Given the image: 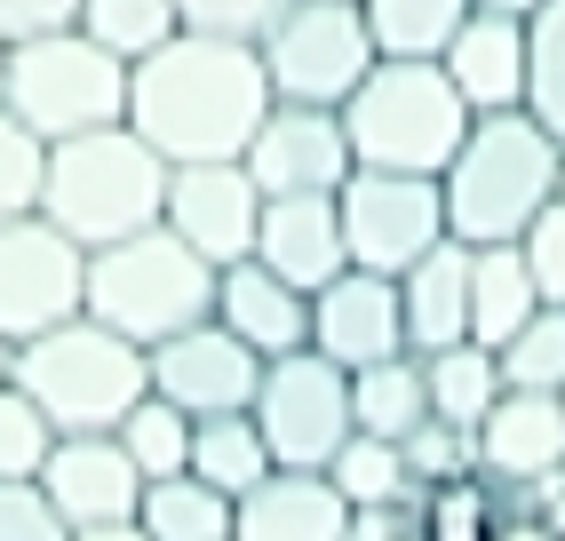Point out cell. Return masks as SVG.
<instances>
[{
  "instance_id": "cell-38",
  "label": "cell",
  "mask_w": 565,
  "mask_h": 541,
  "mask_svg": "<svg viewBox=\"0 0 565 541\" xmlns=\"http://www.w3.org/2000/svg\"><path fill=\"white\" fill-rule=\"evenodd\" d=\"M0 541H72L41 478H0Z\"/></svg>"
},
{
  "instance_id": "cell-44",
  "label": "cell",
  "mask_w": 565,
  "mask_h": 541,
  "mask_svg": "<svg viewBox=\"0 0 565 541\" xmlns=\"http://www.w3.org/2000/svg\"><path fill=\"white\" fill-rule=\"evenodd\" d=\"M470 9H494V17H534L542 0H470Z\"/></svg>"
},
{
  "instance_id": "cell-6",
  "label": "cell",
  "mask_w": 565,
  "mask_h": 541,
  "mask_svg": "<svg viewBox=\"0 0 565 541\" xmlns=\"http://www.w3.org/2000/svg\"><path fill=\"white\" fill-rule=\"evenodd\" d=\"M81 311L152 351V342H168V335H183L192 319L215 311V263L192 255L168 223L128 231V240L88 255V303Z\"/></svg>"
},
{
  "instance_id": "cell-22",
  "label": "cell",
  "mask_w": 565,
  "mask_h": 541,
  "mask_svg": "<svg viewBox=\"0 0 565 541\" xmlns=\"http://www.w3.org/2000/svg\"><path fill=\"white\" fill-rule=\"evenodd\" d=\"M398 311H406V351H446V342H470V247L446 231V240L398 270Z\"/></svg>"
},
{
  "instance_id": "cell-26",
  "label": "cell",
  "mask_w": 565,
  "mask_h": 541,
  "mask_svg": "<svg viewBox=\"0 0 565 541\" xmlns=\"http://www.w3.org/2000/svg\"><path fill=\"white\" fill-rule=\"evenodd\" d=\"M279 462H271V446H263V431H255V414H207V422H192V478H207L215 494H247L255 478H271Z\"/></svg>"
},
{
  "instance_id": "cell-19",
  "label": "cell",
  "mask_w": 565,
  "mask_h": 541,
  "mask_svg": "<svg viewBox=\"0 0 565 541\" xmlns=\"http://www.w3.org/2000/svg\"><path fill=\"white\" fill-rule=\"evenodd\" d=\"M255 263H271L279 279H295L303 295H319L334 270H351V247H343V208H334V191H287V200H263V223H255Z\"/></svg>"
},
{
  "instance_id": "cell-24",
  "label": "cell",
  "mask_w": 565,
  "mask_h": 541,
  "mask_svg": "<svg viewBox=\"0 0 565 541\" xmlns=\"http://www.w3.org/2000/svg\"><path fill=\"white\" fill-rule=\"evenodd\" d=\"M351 422L374 438H406L414 422H430V374H423V351H391L351 374Z\"/></svg>"
},
{
  "instance_id": "cell-33",
  "label": "cell",
  "mask_w": 565,
  "mask_h": 541,
  "mask_svg": "<svg viewBox=\"0 0 565 541\" xmlns=\"http://www.w3.org/2000/svg\"><path fill=\"white\" fill-rule=\"evenodd\" d=\"M327 478H334V494H343L351 510H366V501H406V494H414L398 438H374V431H351L343 446H334Z\"/></svg>"
},
{
  "instance_id": "cell-43",
  "label": "cell",
  "mask_w": 565,
  "mask_h": 541,
  "mask_svg": "<svg viewBox=\"0 0 565 541\" xmlns=\"http://www.w3.org/2000/svg\"><path fill=\"white\" fill-rule=\"evenodd\" d=\"M72 541H152V533H143L136 518H111V526H81Z\"/></svg>"
},
{
  "instance_id": "cell-23",
  "label": "cell",
  "mask_w": 565,
  "mask_h": 541,
  "mask_svg": "<svg viewBox=\"0 0 565 541\" xmlns=\"http://www.w3.org/2000/svg\"><path fill=\"white\" fill-rule=\"evenodd\" d=\"M542 311V287L534 270H525L518 240L502 247H470V342H486V351H502V342Z\"/></svg>"
},
{
  "instance_id": "cell-18",
  "label": "cell",
  "mask_w": 565,
  "mask_h": 541,
  "mask_svg": "<svg viewBox=\"0 0 565 541\" xmlns=\"http://www.w3.org/2000/svg\"><path fill=\"white\" fill-rule=\"evenodd\" d=\"M207 319H223L255 359H287V351H303V342H311V295L295 279H279L271 263L239 255V263L215 270V311Z\"/></svg>"
},
{
  "instance_id": "cell-9",
  "label": "cell",
  "mask_w": 565,
  "mask_h": 541,
  "mask_svg": "<svg viewBox=\"0 0 565 541\" xmlns=\"http://www.w3.org/2000/svg\"><path fill=\"white\" fill-rule=\"evenodd\" d=\"M255 431L271 446L279 470H327L334 446H343L359 422H351V374L319 359L311 342L287 359H263V382H255Z\"/></svg>"
},
{
  "instance_id": "cell-14",
  "label": "cell",
  "mask_w": 565,
  "mask_h": 541,
  "mask_svg": "<svg viewBox=\"0 0 565 541\" xmlns=\"http://www.w3.org/2000/svg\"><path fill=\"white\" fill-rule=\"evenodd\" d=\"M168 231L192 255H207L215 270L255 255V223H263V191L239 160H183L168 168Z\"/></svg>"
},
{
  "instance_id": "cell-4",
  "label": "cell",
  "mask_w": 565,
  "mask_h": 541,
  "mask_svg": "<svg viewBox=\"0 0 565 541\" xmlns=\"http://www.w3.org/2000/svg\"><path fill=\"white\" fill-rule=\"evenodd\" d=\"M470 120L478 112L455 96L438 56H374V72L343 96L351 160L359 168H398V176H446Z\"/></svg>"
},
{
  "instance_id": "cell-27",
  "label": "cell",
  "mask_w": 565,
  "mask_h": 541,
  "mask_svg": "<svg viewBox=\"0 0 565 541\" xmlns=\"http://www.w3.org/2000/svg\"><path fill=\"white\" fill-rule=\"evenodd\" d=\"M502 501H510V486L486 478L478 462H470V470H455V478H438V486L414 494V510H423V541H494Z\"/></svg>"
},
{
  "instance_id": "cell-36",
  "label": "cell",
  "mask_w": 565,
  "mask_h": 541,
  "mask_svg": "<svg viewBox=\"0 0 565 541\" xmlns=\"http://www.w3.org/2000/svg\"><path fill=\"white\" fill-rule=\"evenodd\" d=\"M56 422L32 406V391L0 382V478H41V462L56 454Z\"/></svg>"
},
{
  "instance_id": "cell-5",
  "label": "cell",
  "mask_w": 565,
  "mask_h": 541,
  "mask_svg": "<svg viewBox=\"0 0 565 541\" xmlns=\"http://www.w3.org/2000/svg\"><path fill=\"white\" fill-rule=\"evenodd\" d=\"M9 382L32 391L56 431H120V414L152 391V367H143V342L111 335L104 319H64L49 335H32L9 351Z\"/></svg>"
},
{
  "instance_id": "cell-12",
  "label": "cell",
  "mask_w": 565,
  "mask_h": 541,
  "mask_svg": "<svg viewBox=\"0 0 565 541\" xmlns=\"http://www.w3.org/2000/svg\"><path fill=\"white\" fill-rule=\"evenodd\" d=\"M239 168L255 176L263 200H287V191H343V176L359 168L351 160V136H343V112L334 104H279L255 120Z\"/></svg>"
},
{
  "instance_id": "cell-2",
  "label": "cell",
  "mask_w": 565,
  "mask_h": 541,
  "mask_svg": "<svg viewBox=\"0 0 565 541\" xmlns=\"http://www.w3.org/2000/svg\"><path fill=\"white\" fill-rule=\"evenodd\" d=\"M557 168L565 144L534 120V112H478L470 136L455 144L438 191H446V231L462 247H502L557 200Z\"/></svg>"
},
{
  "instance_id": "cell-28",
  "label": "cell",
  "mask_w": 565,
  "mask_h": 541,
  "mask_svg": "<svg viewBox=\"0 0 565 541\" xmlns=\"http://www.w3.org/2000/svg\"><path fill=\"white\" fill-rule=\"evenodd\" d=\"M423 374H430V414L455 422V431H478L486 406L502 399V367L486 342H446V351L423 359Z\"/></svg>"
},
{
  "instance_id": "cell-1",
  "label": "cell",
  "mask_w": 565,
  "mask_h": 541,
  "mask_svg": "<svg viewBox=\"0 0 565 541\" xmlns=\"http://www.w3.org/2000/svg\"><path fill=\"white\" fill-rule=\"evenodd\" d=\"M263 112H271V81H263L255 41L175 32L168 49L128 64V128L152 144L168 168H183V160H239Z\"/></svg>"
},
{
  "instance_id": "cell-32",
  "label": "cell",
  "mask_w": 565,
  "mask_h": 541,
  "mask_svg": "<svg viewBox=\"0 0 565 541\" xmlns=\"http://www.w3.org/2000/svg\"><path fill=\"white\" fill-rule=\"evenodd\" d=\"M525 112L565 144V0L525 17Z\"/></svg>"
},
{
  "instance_id": "cell-20",
  "label": "cell",
  "mask_w": 565,
  "mask_h": 541,
  "mask_svg": "<svg viewBox=\"0 0 565 541\" xmlns=\"http://www.w3.org/2000/svg\"><path fill=\"white\" fill-rule=\"evenodd\" d=\"M351 501L327 470H271L232 501V541H343Z\"/></svg>"
},
{
  "instance_id": "cell-25",
  "label": "cell",
  "mask_w": 565,
  "mask_h": 541,
  "mask_svg": "<svg viewBox=\"0 0 565 541\" xmlns=\"http://www.w3.org/2000/svg\"><path fill=\"white\" fill-rule=\"evenodd\" d=\"M136 526L152 541H232V494H215L207 478L175 470V478H143Z\"/></svg>"
},
{
  "instance_id": "cell-42",
  "label": "cell",
  "mask_w": 565,
  "mask_h": 541,
  "mask_svg": "<svg viewBox=\"0 0 565 541\" xmlns=\"http://www.w3.org/2000/svg\"><path fill=\"white\" fill-rule=\"evenodd\" d=\"M64 24H81V0H0V41H32Z\"/></svg>"
},
{
  "instance_id": "cell-46",
  "label": "cell",
  "mask_w": 565,
  "mask_h": 541,
  "mask_svg": "<svg viewBox=\"0 0 565 541\" xmlns=\"http://www.w3.org/2000/svg\"><path fill=\"white\" fill-rule=\"evenodd\" d=\"M0 72H9V41H0Z\"/></svg>"
},
{
  "instance_id": "cell-34",
  "label": "cell",
  "mask_w": 565,
  "mask_h": 541,
  "mask_svg": "<svg viewBox=\"0 0 565 541\" xmlns=\"http://www.w3.org/2000/svg\"><path fill=\"white\" fill-rule=\"evenodd\" d=\"M494 367H502V391H557L565 382V311L557 303H542V311L502 342Z\"/></svg>"
},
{
  "instance_id": "cell-29",
  "label": "cell",
  "mask_w": 565,
  "mask_h": 541,
  "mask_svg": "<svg viewBox=\"0 0 565 541\" xmlns=\"http://www.w3.org/2000/svg\"><path fill=\"white\" fill-rule=\"evenodd\" d=\"M359 9L374 32V56H446L470 0H359Z\"/></svg>"
},
{
  "instance_id": "cell-41",
  "label": "cell",
  "mask_w": 565,
  "mask_h": 541,
  "mask_svg": "<svg viewBox=\"0 0 565 541\" xmlns=\"http://www.w3.org/2000/svg\"><path fill=\"white\" fill-rule=\"evenodd\" d=\"M343 541H423V510L406 501H366V510H351V533Z\"/></svg>"
},
{
  "instance_id": "cell-40",
  "label": "cell",
  "mask_w": 565,
  "mask_h": 541,
  "mask_svg": "<svg viewBox=\"0 0 565 541\" xmlns=\"http://www.w3.org/2000/svg\"><path fill=\"white\" fill-rule=\"evenodd\" d=\"M287 0H175L183 32H223V41H255Z\"/></svg>"
},
{
  "instance_id": "cell-13",
  "label": "cell",
  "mask_w": 565,
  "mask_h": 541,
  "mask_svg": "<svg viewBox=\"0 0 565 541\" xmlns=\"http://www.w3.org/2000/svg\"><path fill=\"white\" fill-rule=\"evenodd\" d=\"M143 367H152V391L175 399L192 422H207V414H247V406H255V382H263V359H255L223 319H192L183 335L152 342Z\"/></svg>"
},
{
  "instance_id": "cell-30",
  "label": "cell",
  "mask_w": 565,
  "mask_h": 541,
  "mask_svg": "<svg viewBox=\"0 0 565 541\" xmlns=\"http://www.w3.org/2000/svg\"><path fill=\"white\" fill-rule=\"evenodd\" d=\"M128 446V462L143 478H175V470H192V414H183L175 399H160V391H143L128 414H120V431H111Z\"/></svg>"
},
{
  "instance_id": "cell-3",
  "label": "cell",
  "mask_w": 565,
  "mask_h": 541,
  "mask_svg": "<svg viewBox=\"0 0 565 541\" xmlns=\"http://www.w3.org/2000/svg\"><path fill=\"white\" fill-rule=\"evenodd\" d=\"M41 215L64 231V240H81L88 255L128 240V231H152L168 215V160L128 120L64 136V144H49Z\"/></svg>"
},
{
  "instance_id": "cell-21",
  "label": "cell",
  "mask_w": 565,
  "mask_h": 541,
  "mask_svg": "<svg viewBox=\"0 0 565 541\" xmlns=\"http://www.w3.org/2000/svg\"><path fill=\"white\" fill-rule=\"evenodd\" d=\"M438 64H446V81H455V96L470 112H518L525 104V17L470 9Z\"/></svg>"
},
{
  "instance_id": "cell-48",
  "label": "cell",
  "mask_w": 565,
  "mask_h": 541,
  "mask_svg": "<svg viewBox=\"0 0 565 541\" xmlns=\"http://www.w3.org/2000/svg\"><path fill=\"white\" fill-rule=\"evenodd\" d=\"M557 399H565V382H557Z\"/></svg>"
},
{
  "instance_id": "cell-35",
  "label": "cell",
  "mask_w": 565,
  "mask_h": 541,
  "mask_svg": "<svg viewBox=\"0 0 565 541\" xmlns=\"http://www.w3.org/2000/svg\"><path fill=\"white\" fill-rule=\"evenodd\" d=\"M41 183H49V144L0 104V223L9 215H41Z\"/></svg>"
},
{
  "instance_id": "cell-11",
  "label": "cell",
  "mask_w": 565,
  "mask_h": 541,
  "mask_svg": "<svg viewBox=\"0 0 565 541\" xmlns=\"http://www.w3.org/2000/svg\"><path fill=\"white\" fill-rule=\"evenodd\" d=\"M88 303V247L64 240L49 215H9L0 223V342H32Z\"/></svg>"
},
{
  "instance_id": "cell-16",
  "label": "cell",
  "mask_w": 565,
  "mask_h": 541,
  "mask_svg": "<svg viewBox=\"0 0 565 541\" xmlns=\"http://www.w3.org/2000/svg\"><path fill=\"white\" fill-rule=\"evenodd\" d=\"M41 486H49V501L64 510L72 533H81V526H111V518H136V501H143V470L128 462V446L111 431H64L56 454L41 462Z\"/></svg>"
},
{
  "instance_id": "cell-39",
  "label": "cell",
  "mask_w": 565,
  "mask_h": 541,
  "mask_svg": "<svg viewBox=\"0 0 565 541\" xmlns=\"http://www.w3.org/2000/svg\"><path fill=\"white\" fill-rule=\"evenodd\" d=\"M518 255H525V270H534L542 303H557V311H565V200H550L534 223L518 231Z\"/></svg>"
},
{
  "instance_id": "cell-31",
  "label": "cell",
  "mask_w": 565,
  "mask_h": 541,
  "mask_svg": "<svg viewBox=\"0 0 565 541\" xmlns=\"http://www.w3.org/2000/svg\"><path fill=\"white\" fill-rule=\"evenodd\" d=\"M81 32L104 41L120 64H143L183 32V17H175V0H81Z\"/></svg>"
},
{
  "instance_id": "cell-10",
  "label": "cell",
  "mask_w": 565,
  "mask_h": 541,
  "mask_svg": "<svg viewBox=\"0 0 565 541\" xmlns=\"http://www.w3.org/2000/svg\"><path fill=\"white\" fill-rule=\"evenodd\" d=\"M343 247L359 270H383L398 279L406 263H423L438 240H446V191L438 176H398V168H351L343 191Z\"/></svg>"
},
{
  "instance_id": "cell-47",
  "label": "cell",
  "mask_w": 565,
  "mask_h": 541,
  "mask_svg": "<svg viewBox=\"0 0 565 541\" xmlns=\"http://www.w3.org/2000/svg\"><path fill=\"white\" fill-rule=\"evenodd\" d=\"M557 200H565V168H557Z\"/></svg>"
},
{
  "instance_id": "cell-7",
  "label": "cell",
  "mask_w": 565,
  "mask_h": 541,
  "mask_svg": "<svg viewBox=\"0 0 565 541\" xmlns=\"http://www.w3.org/2000/svg\"><path fill=\"white\" fill-rule=\"evenodd\" d=\"M0 104H9L41 144H64V136L128 120V64L111 56L104 41H88L81 24L32 32V41H9Z\"/></svg>"
},
{
  "instance_id": "cell-37",
  "label": "cell",
  "mask_w": 565,
  "mask_h": 541,
  "mask_svg": "<svg viewBox=\"0 0 565 541\" xmlns=\"http://www.w3.org/2000/svg\"><path fill=\"white\" fill-rule=\"evenodd\" d=\"M398 454H406V478H414V494L423 486H438V478H455V470H470V431H455V422H414V431L398 438Z\"/></svg>"
},
{
  "instance_id": "cell-8",
  "label": "cell",
  "mask_w": 565,
  "mask_h": 541,
  "mask_svg": "<svg viewBox=\"0 0 565 541\" xmlns=\"http://www.w3.org/2000/svg\"><path fill=\"white\" fill-rule=\"evenodd\" d=\"M263 81L279 104H334L374 72V32L359 0H287V9L255 32Z\"/></svg>"
},
{
  "instance_id": "cell-17",
  "label": "cell",
  "mask_w": 565,
  "mask_h": 541,
  "mask_svg": "<svg viewBox=\"0 0 565 541\" xmlns=\"http://www.w3.org/2000/svg\"><path fill=\"white\" fill-rule=\"evenodd\" d=\"M470 454L502 486H550L565 478V399L557 391H502L470 431Z\"/></svg>"
},
{
  "instance_id": "cell-45",
  "label": "cell",
  "mask_w": 565,
  "mask_h": 541,
  "mask_svg": "<svg viewBox=\"0 0 565 541\" xmlns=\"http://www.w3.org/2000/svg\"><path fill=\"white\" fill-rule=\"evenodd\" d=\"M0 382H9V342H0Z\"/></svg>"
},
{
  "instance_id": "cell-15",
  "label": "cell",
  "mask_w": 565,
  "mask_h": 541,
  "mask_svg": "<svg viewBox=\"0 0 565 541\" xmlns=\"http://www.w3.org/2000/svg\"><path fill=\"white\" fill-rule=\"evenodd\" d=\"M311 351L334 359L343 374L374 367L406 351V311H398V279H383V270H334V279L311 295Z\"/></svg>"
}]
</instances>
